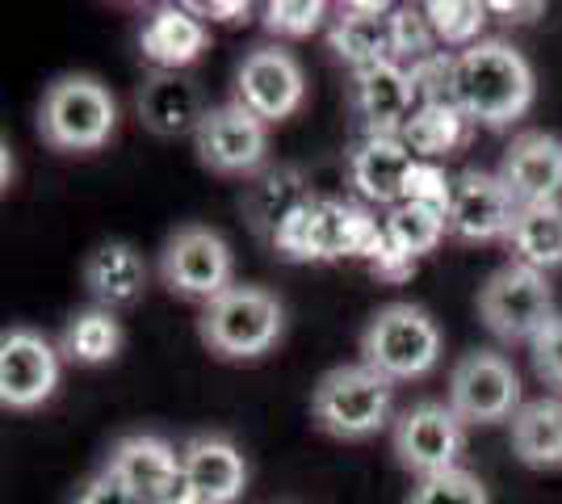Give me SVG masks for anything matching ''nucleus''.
Segmentation results:
<instances>
[{"label": "nucleus", "mask_w": 562, "mask_h": 504, "mask_svg": "<svg viewBox=\"0 0 562 504\" xmlns=\"http://www.w3.org/2000/svg\"><path fill=\"white\" fill-rule=\"evenodd\" d=\"M206 47H211V30H206L202 18H193L186 4L151 9L139 30V51L160 72H181Z\"/></svg>", "instance_id": "nucleus-21"}, {"label": "nucleus", "mask_w": 562, "mask_h": 504, "mask_svg": "<svg viewBox=\"0 0 562 504\" xmlns=\"http://www.w3.org/2000/svg\"><path fill=\"white\" fill-rule=\"evenodd\" d=\"M352 114L366 135H398L407 119L416 114V93H412L407 68L386 59V64L352 72Z\"/></svg>", "instance_id": "nucleus-17"}, {"label": "nucleus", "mask_w": 562, "mask_h": 504, "mask_svg": "<svg viewBox=\"0 0 562 504\" xmlns=\"http://www.w3.org/2000/svg\"><path fill=\"white\" fill-rule=\"evenodd\" d=\"M529 349H533V370H538L541 383L562 387V315L529 345Z\"/></svg>", "instance_id": "nucleus-35"}, {"label": "nucleus", "mask_w": 562, "mask_h": 504, "mask_svg": "<svg viewBox=\"0 0 562 504\" xmlns=\"http://www.w3.org/2000/svg\"><path fill=\"white\" fill-rule=\"evenodd\" d=\"M85 287L97 299V307H105V312L139 303L147 290V265H143L139 248L126 240L97 244L85 261Z\"/></svg>", "instance_id": "nucleus-23"}, {"label": "nucleus", "mask_w": 562, "mask_h": 504, "mask_svg": "<svg viewBox=\"0 0 562 504\" xmlns=\"http://www.w3.org/2000/svg\"><path fill=\"white\" fill-rule=\"evenodd\" d=\"M391 13L395 9L391 4H378V0L340 4V18L331 22V34H328L336 59H345L352 72L395 59L391 55Z\"/></svg>", "instance_id": "nucleus-22"}, {"label": "nucleus", "mask_w": 562, "mask_h": 504, "mask_svg": "<svg viewBox=\"0 0 562 504\" xmlns=\"http://www.w3.org/2000/svg\"><path fill=\"white\" fill-rule=\"evenodd\" d=\"M382 232H386V253H395L398 261H420L424 253H432L441 236H449L446 227V206H432V202H398L382 219Z\"/></svg>", "instance_id": "nucleus-26"}, {"label": "nucleus", "mask_w": 562, "mask_h": 504, "mask_svg": "<svg viewBox=\"0 0 562 504\" xmlns=\"http://www.w3.org/2000/svg\"><path fill=\"white\" fill-rule=\"evenodd\" d=\"M235 261L232 244L223 240L211 227H177L160 248V278L177 299L189 303H214L218 294H227L235 287L232 282Z\"/></svg>", "instance_id": "nucleus-8"}, {"label": "nucleus", "mask_w": 562, "mask_h": 504, "mask_svg": "<svg viewBox=\"0 0 562 504\" xmlns=\"http://www.w3.org/2000/svg\"><path fill=\"white\" fill-rule=\"evenodd\" d=\"M160 504H206V501H202V496H193V488H189V483L181 480V483H177V488H172V492H168L165 501H160Z\"/></svg>", "instance_id": "nucleus-39"}, {"label": "nucleus", "mask_w": 562, "mask_h": 504, "mask_svg": "<svg viewBox=\"0 0 562 504\" xmlns=\"http://www.w3.org/2000/svg\"><path fill=\"white\" fill-rule=\"evenodd\" d=\"M499 181L508 186L516 206H538V202H559L562 193V139L550 131H520L504 160H499Z\"/></svg>", "instance_id": "nucleus-15"}, {"label": "nucleus", "mask_w": 562, "mask_h": 504, "mask_svg": "<svg viewBox=\"0 0 562 504\" xmlns=\"http://www.w3.org/2000/svg\"><path fill=\"white\" fill-rule=\"evenodd\" d=\"M416 168H420V160L412 156V147L398 135H366L349 156V181L366 202L398 206L412 193Z\"/></svg>", "instance_id": "nucleus-16"}, {"label": "nucleus", "mask_w": 562, "mask_h": 504, "mask_svg": "<svg viewBox=\"0 0 562 504\" xmlns=\"http://www.w3.org/2000/svg\"><path fill=\"white\" fill-rule=\"evenodd\" d=\"M193 18H211V22H239V18H248L252 13V4L248 0H198V4H186Z\"/></svg>", "instance_id": "nucleus-37"}, {"label": "nucleus", "mask_w": 562, "mask_h": 504, "mask_svg": "<svg viewBox=\"0 0 562 504\" xmlns=\"http://www.w3.org/2000/svg\"><path fill=\"white\" fill-rule=\"evenodd\" d=\"M135 110H139L143 126H147L151 135H160V139L198 135L202 119L211 114L206 101H202L198 80H189L186 72H151L139 85Z\"/></svg>", "instance_id": "nucleus-20"}, {"label": "nucleus", "mask_w": 562, "mask_h": 504, "mask_svg": "<svg viewBox=\"0 0 562 504\" xmlns=\"http://www.w3.org/2000/svg\"><path fill=\"white\" fill-rule=\"evenodd\" d=\"M508 248H513V261L533 265L541 273L562 265V202L520 206L508 232Z\"/></svg>", "instance_id": "nucleus-27"}, {"label": "nucleus", "mask_w": 562, "mask_h": 504, "mask_svg": "<svg viewBox=\"0 0 562 504\" xmlns=\"http://www.w3.org/2000/svg\"><path fill=\"white\" fill-rule=\"evenodd\" d=\"M395 387L370 370L366 361L336 366L311 391V416L315 425L336 441H366L391 421Z\"/></svg>", "instance_id": "nucleus-4"}, {"label": "nucleus", "mask_w": 562, "mask_h": 504, "mask_svg": "<svg viewBox=\"0 0 562 504\" xmlns=\"http://www.w3.org/2000/svg\"><path fill=\"white\" fill-rule=\"evenodd\" d=\"M117 480L131 488V496L139 504H160L186 480L181 475V455L156 433H131L114 446V455L105 462Z\"/></svg>", "instance_id": "nucleus-19"}, {"label": "nucleus", "mask_w": 562, "mask_h": 504, "mask_svg": "<svg viewBox=\"0 0 562 504\" xmlns=\"http://www.w3.org/2000/svg\"><path fill=\"white\" fill-rule=\"evenodd\" d=\"M278 257L285 261H340V257H370L386 248L382 223L345 198H311L278 232Z\"/></svg>", "instance_id": "nucleus-2"}, {"label": "nucleus", "mask_w": 562, "mask_h": 504, "mask_svg": "<svg viewBox=\"0 0 562 504\" xmlns=\"http://www.w3.org/2000/svg\"><path fill=\"white\" fill-rule=\"evenodd\" d=\"M407 504H492V496H487V488H483L479 475L453 467V471H441V475L416 480Z\"/></svg>", "instance_id": "nucleus-33"}, {"label": "nucleus", "mask_w": 562, "mask_h": 504, "mask_svg": "<svg viewBox=\"0 0 562 504\" xmlns=\"http://www.w3.org/2000/svg\"><path fill=\"white\" fill-rule=\"evenodd\" d=\"M437 34H432V22H428V13L420 9H412V4H398L395 13H391V55H395V64L403 68H412V64H420L428 55H437Z\"/></svg>", "instance_id": "nucleus-31"}, {"label": "nucleus", "mask_w": 562, "mask_h": 504, "mask_svg": "<svg viewBox=\"0 0 562 504\" xmlns=\"http://www.w3.org/2000/svg\"><path fill=\"white\" fill-rule=\"evenodd\" d=\"M315 193L306 190L303 172L299 168H265L257 181L248 186L244 193V219H248V227L257 232L260 240H278V232L290 223V215L306 206Z\"/></svg>", "instance_id": "nucleus-24"}, {"label": "nucleus", "mask_w": 562, "mask_h": 504, "mask_svg": "<svg viewBox=\"0 0 562 504\" xmlns=\"http://www.w3.org/2000/svg\"><path fill=\"white\" fill-rule=\"evenodd\" d=\"M193 147H198V160L218 177H252L269 156V122H260L239 101H227L202 119Z\"/></svg>", "instance_id": "nucleus-11"}, {"label": "nucleus", "mask_w": 562, "mask_h": 504, "mask_svg": "<svg viewBox=\"0 0 562 504\" xmlns=\"http://www.w3.org/2000/svg\"><path fill=\"white\" fill-rule=\"evenodd\" d=\"M513 455L525 467H562V395L525 400L513 416Z\"/></svg>", "instance_id": "nucleus-25"}, {"label": "nucleus", "mask_w": 562, "mask_h": 504, "mask_svg": "<svg viewBox=\"0 0 562 504\" xmlns=\"http://www.w3.org/2000/svg\"><path fill=\"white\" fill-rule=\"evenodd\" d=\"M306 97V76L303 64L285 47H252L244 55L239 72H235V101L244 110H252L260 122H281L290 119Z\"/></svg>", "instance_id": "nucleus-12"}, {"label": "nucleus", "mask_w": 562, "mask_h": 504, "mask_svg": "<svg viewBox=\"0 0 562 504\" xmlns=\"http://www.w3.org/2000/svg\"><path fill=\"white\" fill-rule=\"evenodd\" d=\"M59 349L34 328H9L0 340V404L30 412L47 404L59 387Z\"/></svg>", "instance_id": "nucleus-14"}, {"label": "nucleus", "mask_w": 562, "mask_h": 504, "mask_svg": "<svg viewBox=\"0 0 562 504\" xmlns=\"http://www.w3.org/2000/svg\"><path fill=\"white\" fill-rule=\"evenodd\" d=\"M281 328H285L281 299L265 287H232L214 303H206L202 320H198L202 345L227 361H248L269 354L281 340Z\"/></svg>", "instance_id": "nucleus-5"}, {"label": "nucleus", "mask_w": 562, "mask_h": 504, "mask_svg": "<svg viewBox=\"0 0 562 504\" xmlns=\"http://www.w3.org/2000/svg\"><path fill=\"white\" fill-rule=\"evenodd\" d=\"M328 18V4L324 0H273L265 4V30L278 34V38H306L315 34Z\"/></svg>", "instance_id": "nucleus-34"}, {"label": "nucleus", "mask_w": 562, "mask_h": 504, "mask_svg": "<svg viewBox=\"0 0 562 504\" xmlns=\"http://www.w3.org/2000/svg\"><path fill=\"white\" fill-rule=\"evenodd\" d=\"M479 315L499 340H538L559 315H554V290L546 282V273L533 265L508 261L499 265L492 278L479 290Z\"/></svg>", "instance_id": "nucleus-7"}, {"label": "nucleus", "mask_w": 562, "mask_h": 504, "mask_svg": "<svg viewBox=\"0 0 562 504\" xmlns=\"http://www.w3.org/2000/svg\"><path fill=\"white\" fill-rule=\"evenodd\" d=\"M487 9H492V13H504L508 22H529V18L541 13V4H508V0H492Z\"/></svg>", "instance_id": "nucleus-38"}, {"label": "nucleus", "mask_w": 562, "mask_h": 504, "mask_svg": "<svg viewBox=\"0 0 562 504\" xmlns=\"http://www.w3.org/2000/svg\"><path fill=\"white\" fill-rule=\"evenodd\" d=\"M462 446H467L462 416L449 408V404H437V400L412 404L395 421V429H391V450H395L398 467L412 471L416 480L453 471Z\"/></svg>", "instance_id": "nucleus-10"}, {"label": "nucleus", "mask_w": 562, "mask_h": 504, "mask_svg": "<svg viewBox=\"0 0 562 504\" xmlns=\"http://www.w3.org/2000/svg\"><path fill=\"white\" fill-rule=\"evenodd\" d=\"M533 68L513 43L483 38L458 51V105L474 126H513L533 105Z\"/></svg>", "instance_id": "nucleus-1"}, {"label": "nucleus", "mask_w": 562, "mask_h": 504, "mask_svg": "<svg viewBox=\"0 0 562 504\" xmlns=\"http://www.w3.org/2000/svg\"><path fill=\"white\" fill-rule=\"evenodd\" d=\"M361 361L382 379H424L441 361V328L416 303H386L361 333Z\"/></svg>", "instance_id": "nucleus-6"}, {"label": "nucleus", "mask_w": 562, "mask_h": 504, "mask_svg": "<svg viewBox=\"0 0 562 504\" xmlns=\"http://www.w3.org/2000/svg\"><path fill=\"white\" fill-rule=\"evenodd\" d=\"M117 349H122V324L105 307H89V312L71 315L64 340H59V354L76 366H105V361L117 358Z\"/></svg>", "instance_id": "nucleus-29"}, {"label": "nucleus", "mask_w": 562, "mask_h": 504, "mask_svg": "<svg viewBox=\"0 0 562 504\" xmlns=\"http://www.w3.org/2000/svg\"><path fill=\"white\" fill-rule=\"evenodd\" d=\"M424 13H428V22H432L437 43H441V47H453V55H458V51L483 43L479 34H483L492 9H487V4H474V0H428Z\"/></svg>", "instance_id": "nucleus-30"}, {"label": "nucleus", "mask_w": 562, "mask_h": 504, "mask_svg": "<svg viewBox=\"0 0 562 504\" xmlns=\"http://www.w3.org/2000/svg\"><path fill=\"white\" fill-rule=\"evenodd\" d=\"M516 198L508 193V186L499 181V172H483V168H467L446 206V227L453 240L467 244H492L508 240L516 223Z\"/></svg>", "instance_id": "nucleus-13"}, {"label": "nucleus", "mask_w": 562, "mask_h": 504, "mask_svg": "<svg viewBox=\"0 0 562 504\" xmlns=\"http://www.w3.org/2000/svg\"><path fill=\"white\" fill-rule=\"evenodd\" d=\"M181 475L206 504H235L248 488V462L232 437L198 433L181 446Z\"/></svg>", "instance_id": "nucleus-18"}, {"label": "nucleus", "mask_w": 562, "mask_h": 504, "mask_svg": "<svg viewBox=\"0 0 562 504\" xmlns=\"http://www.w3.org/2000/svg\"><path fill=\"white\" fill-rule=\"evenodd\" d=\"M449 408L462 425H499L520 412V374L504 354L474 349L449 370Z\"/></svg>", "instance_id": "nucleus-9"}, {"label": "nucleus", "mask_w": 562, "mask_h": 504, "mask_svg": "<svg viewBox=\"0 0 562 504\" xmlns=\"http://www.w3.org/2000/svg\"><path fill=\"white\" fill-rule=\"evenodd\" d=\"M76 504H139L135 496H131V488L117 480L110 467H101L93 480L80 488V496H76Z\"/></svg>", "instance_id": "nucleus-36"}, {"label": "nucleus", "mask_w": 562, "mask_h": 504, "mask_svg": "<svg viewBox=\"0 0 562 504\" xmlns=\"http://www.w3.org/2000/svg\"><path fill=\"white\" fill-rule=\"evenodd\" d=\"M117 126V101L97 76L71 72L47 85L38 105V135L55 152H97Z\"/></svg>", "instance_id": "nucleus-3"}, {"label": "nucleus", "mask_w": 562, "mask_h": 504, "mask_svg": "<svg viewBox=\"0 0 562 504\" xmlns=\"http://www.w3.org/2000/svg\"><path fill=\"white\" fill-rule=\"evenodd\" d=\"M412 76V93H416V110L420 105H458V55H428L420 64L407 68ZM462 110V105H458Z\"/></svg>", "instance_id": "nucleus-32"}, {"label": "nucleus", "mask_w": 562, "mask_h": 504, "mask_svg": "<svg viewBox=\"0 0 562 504\" xmlns=\"http://www.w3.org/2000/svg\"><path fill=\"white\" fill-rule=\"evenodd\" d=\"M470 126L474 122L458 110V105H420L407 126L398 131V139L412 147V156L424 160V165H437V160H446L453 156L458 147L467 144Z\"/></svg>", "instance_id": "nucleus-28"}]
</instances>
